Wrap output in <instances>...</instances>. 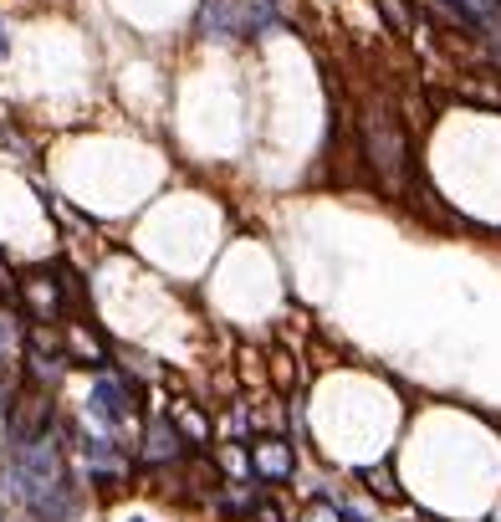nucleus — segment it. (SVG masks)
I'll list each match as a JSON object with an SVG mask.
<instances>
[{
	"label": "nucleus",
	"mask_w": 501,
	"mask_h": 522,
	"mask_svg": "<svg viewBox=\"0 0 501 522\" xmlns=\"http://www.w3.org/2000/svg\"><path fill=\"white\" fill-rule=\"evenodd\" d=\"M11 52V36H6V26H0V57H6Z\"/></svg>",
	"instance_id": "4468645a"
},
{
	"label": "nucleus",
	"mask_w": 501,
	"mask_h": 522,
	"mask_svg": "<svg viewBox=\"0 0 501 522\" xmlns=\"http://www.w3.org/2000/svg\"><path fill=\"white\" fill-rule=\"evenodd\" d=\"M133 522H144V517H133Z\"/></svg>",
	"instance_id": "dca6fc26"
},
{
	"label": "nucleus",
	"mask_w": 501,
	"mask_h": 522,
	"mask_svg": "<svg viewBox=\"0 0 501 522\" xmlns=\"http://www.w3.org/2000/svg\"><path fill=\"white\" fill-rule=\"evenodd\" d=\"M358 149H363V159H369L374 180L389 195H399L404 180H409V139H404V128L389 118L384 103L363 108V118H358Z\"/></svg>",
	"instance_id": "f257e3e1"
},
{
	"label": "nucleus",
	"mask_w": 501,
	"mask_h": 522,
	"mask_svg": "<svg viewBox=\"0 0 501 522\" xmlns=\"http://www.w3.org/2000/svg\"><path fill=\"white\" fill-rule=\"evenodd\" d=\"M133 456H139V466L164 471V466H179L190 456V441H185V430H179L169 415H154L144 425V435H139V446H133Z\"/></svg>",
	"instance_id": "7ed1b4c3"
},
{
	"label": "nucleus",
	"mask_w": 501,
	"mask_h": 522,
	"mask_svg": "<svg viewBox=\"0 0 501 522\" xmlns=\"http://www.w3.org/2000/svg\"><path fill=\"white\" fill-rule=\"evenodd\" d=\"M491 522H501V512H491Z\"/></svg>",
	"instance_id": "2eb2a0df"
},
{
	"label": "nucleus",
	"mask_w": 501,
	"mask_h": 522,
	"mask_svg": "<svg viewBox=\"0 0 501 522\" xmlns=\"http://www.w3.org/2000/svg\"><path fill=\"white\" fill-rule=\"evenodd\" d=\"M251 446V476L256 482H287L297 471V456H292V441L282 435H266V441H246Z\"/></svg>",
	"instance_id": "20e7f679"
},
{
	"label": "nucleus",
	"mask_w": 501,
	"mask_h": 522,
	"mask_svg": "<svg viewBox=\"0 0 501 522\" xmlns=\"http://www.w3.org/2000/svg\"><path fill=\"white\" fill-rule=\"evenodd\" d=\"M11 292V272H6V261H0V297Z\"/></svg>",
	"instance_id": "ddd939ff"
},
{
	"label": "nucleus",
	"mask_w": 501,
	"mask_h": 522,
	"mask_svg": "<svg viewBox=\"0 0 501 522\" xmlns=\"http://www.w3.org/2000/svg\"><path fill=\"white\" fill-rule=\"evenodd\" d=\"M11 354H16V323L0 313V364H11Z\"/></svg>",
	"instance_id": "f8f14e48"
},
{
	"label": "nucleus",
	"mask_w": 501,
	"mask_h": 522,
	"mask_svg": "<svg viewBox=\"0 0 501 522\" xmlns=\"http://www.w3.org/2000/svg\"><path fill=\"white\" fill-rule=\"evenodd\" d=\"M87 415H93L108 435H144V425H139V415H133V384L128 379H118V374H108V369H98L93 379H87Z\"/></svg>",
	"instance_id": "f03ea898"
},
{
	"label": "nucleus",
	"mask_w": 501,
	"mask_h": 522,
	"mask_svg": "<svg viewBox=\"0 0 501 522\" xmlns=\"http://www.w3.org/2000/svg\"><path fill=\"white\" fill-rule=\"evenodd\" d=\"M271 26H277V11H271L266 0H256V6H246V16H241V36H266Z\"/></svg>",
	"instance_id": "6e6552de"
},
{
	"label": "nucleus",
	"mask_w": 501,
	"mask_h": 522,
	"mask_svg": "<svg viewBox=\"0 0 501 522\" xmlns=\"http://www.w3.org/2000/svg\"><path fill=\"white\" fill-rule=\"evenodd\" d=\"M21 297H26V308L36 323H57L62 318V277H47V272H36L21 282Z\"/></svg>",
	"instance_id": "423d86ee"
},
{
	"label": "nucleus",
	"mask_w": 501,
	"mask_h": 522,
	"mask_svg": "<svg viewBox=\"0 0 501 522\" xmlns=\"http://www.w3.org/2000/svg\"><path fill=\"white\" fill-rule=\"evenodd\" d=\"M379 6H384V16H389V26H394L399 36H415V16H409L404 0H379Z\"/></svg>",
	"instance_id": "9b49d317"
},
{
	"label": "nucleus",
	"mask_w": 501,
	"mask_h": 522,
	"mask_svg": "<svg viewBox=\"0 0 501 522\" xmlns=\"http://www.w3.org/2000/svg\"><path fill=\"white\" fill-rule=\"evenodd\" d=\"M241 16H246V0H200L195 31L205 41H231V36H241Z\"/></svg>",
	"instance_id": "39448f33"
},
{
	"label": "nucleus",
	"mask_w": 501,
	"mask_h": 522,
	"mask_svg": "<svg viewBox=\"0 0 501 522\" xmlns=\"http://www.w3.org/2000/svg\"><path fill=\"white\" fill-rule=\"evenodd\" d=\"M363 487H369V492H379L384 502H404V492L394 487V476H389V466H379V471H363Z\"/></svg>",
	"instance_id": "9d476101"
},
{
	"label": "nucleus",
	"mask_w": 501,
	"mask_h": 522,
	"mask_svg": "<svg viewBox=\"0 0 501 522\" xmlns=\"http://www.w3.org/2000/svg\"><path fill=\"white\" fill-rule=\"evenodd\" d=\"M297 522H348V512H343V497H317Z\"/></svg>",
	"instance_id": "1a4fd4ad"
},
{
	"label": "nucleus",
	"mask_w": 501,
	"mask_h": 522,
	"mask_svg": "<svg viewBox=\"0 0 501 522\" xmlns=\"http://www.w3.org/2000/svg\"><path fill=\"white\" fill-rule=\"evenodd\" d=\"M67 359L72 364H93V369H103L108 364V348L87 333L82 323H67Z\"/></svg>",
	"instance_id": "0eeeda50"
},
{
	"label": "nucleus",
	"mask_w": 501,
	"mask_h": 522,
	"mask_svg": "<svg viewBox=\"0 0 501 522\" xmlns=\"http://www.w3.org/2000/svg\"><path fill=\"white\" fill-rule=\"evenodd\" d=\"M0 522H6V517H0Z\"/></svg>",
	"instance_id": "f3484780"
}]
</instances>
